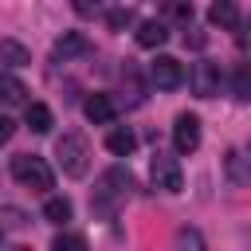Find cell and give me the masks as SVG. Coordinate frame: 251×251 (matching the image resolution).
<instances>
[{
	"mask_svg": "<svg viewBox=\"0 0 251 251\" xmlns=\"http://www.w3.org/2000/svg\"><path fill=\"white\" fill-rule=\"evenodd\" d=\"M129 188H133V176H129V169H110V173H102V180H98V188H94V208L102 212V216H114V208L129 196Z\"/></svg>",
	"mask_w": 251,
	"mask_h": 251,
	"instance_id": "6da1fadb",
	"label": "cell"
},
{
	"mask_svg": "<svg viewBox=\"0 0 251 251\" xmlns=\"http://www.w3.org/2000/svg\"><path fill=\"white\" fill-rule=\"evenodd\" d=\"M12 176H16L24 188H31V192H47V188L55 184V173H51V165H47L39 153H20V157H12Z\"/></svg>",
	"mask_w": 251,
	"mask_h": 251,
	"instance_id": "7a4b0ae2",
	"label": "cell"
},
{
	"mask_svg": "<svg viewBox=\"0 0 251 251\" xmlns=\"http://www.w3.org/2000/svg\"><path fill=\"white\" fill-rule=\"evenodd\" d=\"M55 161H59V169H63L67 176H82L86 165H90V145H86V137H82V133H63V137L55 141Z\"/></svg>",
	"mask_w": 251,
	"mask_h": 251,
	"instance_id": "3957f363",
	"label": "cell"
},
{
	"mask_svg": "<svg viewBox=\"0 0 251 251\" xmlns=\"http://www.w3.org/2000/svg\"><path fill=\"white\" fill-rule=\"evenodd\" d=\"M149 173H153V184H157L161 192H180V188H184V173H180V161H176V157H169V153H157Z\"/></svg>",
	"mask_w": 251,
	"mask_h": 251,
	"instance_id": "277c9868",
	"label": "cell"
},
{
	"mask_svg": "<svg viewBox=\"0 0 251 251\" xmlns=\"http://www.w3.org/2000/svg\"><path fill=\"white\" fill-rule=\"evenodd\" d=\"M149 78H153V86H161V90H176V86L184 82V67H180L173 55H157V59L149 63Z\"/></svg>",
	"mask_w": 251,
	"mask_h": 251,
	"instance_id": "5b68a950",
	"label": "cell"
},
{
	"mask_svg": "<svg viewBox=\"0 0 251 251\" xmlns=\"http://www.w3.org/2000/svg\"><path fill=\"white\" fill-rule=\"evenodd\" d=\"M173 145H176V153H196L200 149V118L196 114H176V122H173Z\"/></svg>",
	"mask_w": 251,
	"mask_h": 251,
	"instance_id": "8992f818",
	"label": "cell"
},
{
	"mask_svg": "<svg viewBox=\"0 0 251 251\" xmlns=\"http://www.w3.org/2000/svg\"><path fill=\"white\" fill-rule=\"evenodd\" d=\"M188 82H192V94H196V98H212V94L220 90V71H216L212 63H192Z\"/></svg>",
	"mask_w": 251,
	"mask_h": 251,
	"instance_id": "52a82bcc",
	"label": "cell"
},
{
	"mask_svg": "<svg viewBox=\"0 0 251 251\" xmlns=\"http://www.w3.org/2000/svg\"><path fill=\"white\" fill-rule=\"evenodd\" d=\"M82 114H86L94 126H106V122H114L118 106H114V98H110V94H90V98L82 102Z\"/></svg>",
	"mask_w": 251,
	"mask_h": 251,
	"instance_id": "ba28073f",
	"label": "cell"
},
{
	"mask_svg": "<svg viewBox=\"0 0 251 251\" xmlns=\"http://www.w3.org/2000/svg\"><path fill=\"white\" fill-rule=\"evenodd\" d=\"M224 173L231 184H251V157H243V149H227L224 153Z\"/></svg>",
	"mask_w": 251,
	"mask_h": 251,
	"instance_id": "9c48e42d",
	"label": "cell"
},
{
	"mask_svg": "<svg viewBox=\"0 0 251 251\" xmlns=\"http://www.w3.org/2000/svg\"><path fill=\"white\" fill-rule=\"evenodd\" d=\"M208 24L235 31V27H239V8H235V0H216V4L208 8Z\"/></svg>",
	"mask_w": 251,
	"mask_h": 251,
	"instance_id": "30bf717a",
	"label": "cell"
},
{
	"mask_svg": "<svg viewBox=\"0 0 251 251\" xmlns=\"http://www.w3.org/2000/svg\"><path fill=\"white\" fill-rule=\"evenodd\" d=\"M27 63H31V51L20 39H0V67L16 71V67H27Z\"/></svg>",
	"mask_w": 251,
	"mask_h": 251,
	"instance_id": "8fae6325",
	"label": "cell"
},
{
	"mask_svg": "<svg viewBox=\"0 0 251 251\" xmlns=\"http://www.w3.org/2000/svg\"><path fill=\"white\" fill-rule=\"evenodd\" d=\"M165 39H169V24H165V20H145V24H137V43H141V47L153 51V47H161Z\"/></svg>",
	"mask_w": 251,
	"mask_h": 251,
	"instance_id": "7c38bea8",
	"label": "cell"
},
{
	"mask_svg": "<svg viewBox=\"0 0 251 251\" xmlns=\"http://www.w3.org/2000/svg\"><path fill=\"white\" fill-rule=\"evenodd\" d=\"M86 51H90V43H86L82 31H63L55 39V55L59 59H75V55H86Z\"/></svg>",
	"mask_w": 251,
	"mask_h": 251,
	"instance_id": "4fadbf2b",
	"label": "cell"
},
{
	"mask_svg": "<svg viewBox=\"0 0 251 251\" xmlns=\"http://www.w3.org/2000/svg\"><path fill=\"white\" fill-rule=\"evenodd\" d=\"M0 102H4V106L27 102V86H24L16 75H8V71H0Z\"/></svg>",
	"mask_w": 251,
	"mask_h": 251,
	"instance_id": "5bb4252c",
	"label": "cell"
},
{
	"mask_svg": "<svg viewBox=\"0 0 251 251\" xmlns=\"http://www.w3.org/2000/svg\"><path fill=\"white\" fill-rule=\"evenodd\" d=\"M51 126H55L51 110H47L43 102H27V129H31V133H51Z\"/></svg>",
	"mask_w": 251,
	"mask_h": 251,
	"instance_id": "9a60e30c",
	"label": "cell"
},
{
	"mask_svg": "<svg viewBox=\"0 0 251 251\" xmlns=\"http://www.w3.org/2000/svg\"><path fill=\"white\" fill-rule=\"evenodd\" d=\"M106 149H110L114 157H129V153L137 149V137H133L129 129H110V137H106Z\"/></svg>",
	"mask_w": 251,
	"mask_h": 251,
	"instance_id": "2e32d148",
	"label": "cell"
},
{
	"mask_svg": "<svg viewBox=\"0 0 251 251\" xmlns=\"http://www.w3.org/2000/svg\"><path fill=\"white\" fill-rule=\"evenodd\" d=\"M71 212H75V208H71V200H67V196H47V204H43V216H47L51 224H67V220H71Z\"/></svg>",
	"mask_w": 251,
	"mask_h": 251,
	"instance_id": "e0dca14e",
	"label": "cell"
},
{
	"mask_svg": "<svg viewBox=\"0 0 251 251\" xmlns=\"http://www.w3.org/2000/svg\"><path fill=\"white\" fill-rule=\"evenodd\" d=\"M231 90H235V98H251V63H239V67H235Z\"/></svg>",
	"mask_w": 251,
	"mask_h": 251,
	"instance_id": "ac0fdd59",
	"label": "cell"
},
{
	"mask_svg": "<svg viewBox=\"0 0 251 251\" xmlns=\"http://www.w3.org/2000/svg\"><path fill=\"white\" fill-rule=\"evenodd\" d=\"M106 20H110V27H114V31H122V27H129V24H133V12H129V8H114Z\"/></svg>",
	"mask_w": 251,
	"mask_h": 251,
	"instance_id": "d6986e66",
	"label": "cell"
},
{
	"mask_svg": "<svg viewBox=\"0 0 251 251\" xmlns=\"http://www.w3.org/2000/svg\"><path fill=\"white\" fill-rule=\"evenodd\" d=\"M55 251H67V247H75V251H82L86 247V239L82 235H55V243H51Z\"/></svg>",
	"mask_w": 251,
	"mask_h": 251,
	"instance_id": "ffe728a7",
	"label": "cell"
},
{
	"mask_svg": "<svg viewBox=\"0 0 251 251\" xmlns=\"http://www.w3.org/2000/svg\"><path fill=\"white\" fill-rule=\"evenodd\" d=\"M12 137H16V122H12L8 114H0V145H8Z\"/></svg>",
	"mask_w": 251,
	"mask_h": 251,
	"instance_id": "44dd1931",
	"label": "cell"
},
{
	"mask_svg": "<svg viewBox=\"0 0 251 251\" xmlns=\"http://www.w3.org/2000/svg\"><path fill=\"white\" fill-rule=\"evenodd\" d=\"M0 220H8V227H24L27 224L24 212H16V208H0Z\"/></svg>",
	"mask_w": 251,
	"mask_h": 251,
	"instance_id": "7402d4cb",
	"label": "cell"
},
{
	"mask_svg": "<svg viewBox=\"0 0 251 251\" xmlns=\"http://www.w3.org/2000/svg\"><path fill=\"white\" fill-rule=\"evenodd\" d=\"M75 8H78V12H82V16H90V12H94V8H98V0H94V4H90V0H75Z\"/></svg>",
	"mask_w": 251,
	"mask_h": 251,
	"instance_id": "603a6c76",
	"label": "cell"
},
{
	"mask_svg": "<svg viewBox=\"0 0 251 251\" xmlns=\"http://www.w3.org/2000/svg\"><path fill=\"white\" fill-rule=\"evenodd\" d=\"M184 43H192V47H204V35H200V31H192V35H184Z\"/></svg>",
	"mask_w": 251,
	"mask_h": 251,
	"instance_id": "cb8c5ba5",
	"label": "cell"
},
{
	"mask_svg": "<svg viewBox=\"0 0 251 251\" xmlns=\"http://www.w3.org/2000/svg\"><path fill=\"white\" fill-rule=\"evenodd\" d=\"M0 243H4V227H0Z\"/></svg>",
	"mask_w": 251,
	"mask_h": 251,
	"instance_id": "d4e9b609",
	"label": "cell"
}]
</instances>
